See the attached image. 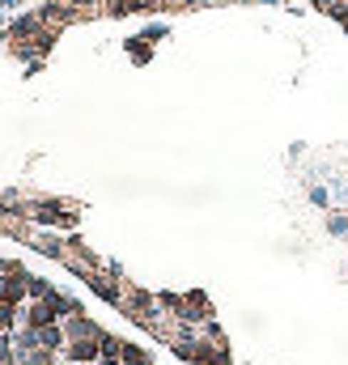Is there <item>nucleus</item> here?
Returning <instances> with one entry per match:
<instances>
[{
	"mask_svg": "<svg viewBox=\"0 0 348 365\" xmlns=\"http://www.w3.org/2000/svg\"><path fill=\"white\" fill-rule=\"evenodd\" d=\"M64 349H68V357H73L77 365H93L98 353H102V340H68Z\"/></svg>",
	"mask_w": 348,
	"mask_h": 365,
	"instance_id": "f257e3e1",
	"label": "nucleus"
},
{
	"mask_svg": "<svg viewBox=\"0 0 348 365\" xmlns=\"http://www.w3.org/2000/svg\"><path fill=\"white\" fill-rule=\"evenodd\" d=\"M191 365H230V353L225 349H213V344H195Z\"/></svg>",
	"mask_w": 348,
	"mask_h": 365,
	"instance_id": "f03ea898",
	"label": "nucleus"
},
{
	"mask_svg": "<svg viewBox=\"0 0 348 365\" xmlns=\"http://www.w3.org/2000/svg\"><path fill=\"white\" fill-rule=\"evenodd\" d=\"M98 361H102V365H119V361H123V340L102 336V353H98Z\"/></svg>",
	"mask_w": 348,
	"mask_h": 365,
	"instance_id": "7ed1b4c3",
	"label": "nucleus"
},
{
	"mask_svg": "<svg viewBox=\"0 0 348 365\" xmlns=\"http://www.w3.org/2000/svg\"><path fill=\"white\" fill-rule=\"evenodd\" d=\"M34 336H39V349H64V331H60L56 323H47V327H39Z\"/></svg>",
	"mask_w": 348,
	"mask_h": 365,
	"instance_id": "20e7f679",
	"label": "nucleus"
},
{
	"mask_svg": "<svg viewBox=\"0 0 348 365\" xmlns=\"http://www.w3.org/2000/svg\"><path fill=\"white\" fill-rule=\"evenodd\" d=\"M13 314H17V306H0V336L13 327Z\"/></svg>",
	"mask_w": 348,
	"mask_h": 365,
	"instance_id": "39448f33",
	"label": "nucleus"
},
{
	"mask_svg": "<svg viewBox=\"0 0 348 365\" xmlns=\"http://www.w3.org/2000/svg\"><path fill=\"white\" fill-rule=\"evenodd\" d=\"M77 4H89V0H77Z\"/></svg>",
	"mask_w": 348,
	"mask_h": 365,
	"instance_id": "423d86ee",
	"label": "nucleus"
}]
</instances>
